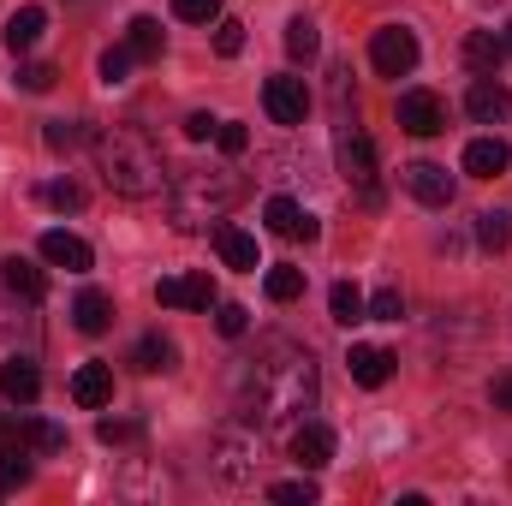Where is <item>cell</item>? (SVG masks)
<instances>
[{
  "instance_id": "cell-1",
  "label": "cell",
  "mask_w": 512,
  "mask_h": 506,
  "mask_svg": "<svg viewBox=\"0 0 512 506\" xmlns=\"http://www.w3.org/2000/svg\"><path fill=\"white\" fill-rule=\"evenodd\" d=\"M322 399V370L310 358V346L298 340H262L256 358L245 364V417L262 429H292L316 411Z\"/></svg>"
},
{
  "instance_id": "cell-2",
  "label": "cell",
  "mask_w": 512,
  "mask_h": 506,
  "mask_svg": "<svg viewBox=\"0 0 512 506\" xmlns=\"http://www.w3.org/2000/svg\"><path fill=\"white\" fill-rule=\"evenodd\" d=\"M90 149H96V167H102V179H108L114 197L149 203V197L167 191V161H161V149H155L149 131L102 126V131H90Z\"/></svg>"
},
{
  "instance_id": "cell-3",
  "label": "cell",
  "mask_w": 512,
  "mask_h": 506,
  "mask_svg": "<svg viewBox=\"0 0 512 506\" xmlns=\"http://www.w3.org/2000/svg\"><path fill=\"white\" fill-rule=\"evenodd\" d=\"M167 221L173 233H209L227 221L233 203H245V179L233 167H185L167 179Z\"/></svg>"
},
{
  "instance_id": "cell-4",
  "label": "cell",
  "mask_w": 512,
  "mask_h": 506,
  "mask_svg": "<svg viewBox=\"0 0 512 506\" xmlns=\"http://www.w3.org/2000/svg\"><path fill=\"white\" fill-rule=\"evenodd\" d=\"M209 465H215V477H221L227 489H256V477H262V465H268L262 423H256V417L221 423L215 441H209Z\"/></svg>"
},
{
  "instance_id": "cell-5",
  "label": "cell",
  "mask_w": 512,
  "mask_h": 506,
  "mask_svg": "<svg viewBox=\"0 0 512 506\" xmlns=\"http://www.w3.org/2000/svg\"><path fill=\"white\" fill-rule=\"evenodd\" d=\"M334 155H340L346 185H358V203H364V209H376V203H382V185H376V143L358 131V114L334 126Z\"/></svg>"
},
{
  "instance_id": "cell-6",
  "label": "cell",
  "mask_w": 512,
  "mask_h": 506,
  "mask_svg": "<svg viewBox=\"0 0 512 506\" xmlns=\"http://www.w3.org/2000/svg\"><path fill=\"white\" fill-rule=\"evenodd\" d=\"M370 60H376L382 78H411V72H417V36H411L405 24H382V30L370 36Z\"/></svg>"
},
{
  "instance_id": "cell-7",
  "label": "cell",
  "mask_w": 512,
  "mask_h": 506,
  "mask_svg": "<svg viewBox=\"0 0 512 506\" xmlns=\"http://www.w3.org/2000/svg\"><path fill=\"white\" fill-rule=\"evenodd\" d=\"M262 108H268L274 126H304V114H310L304 78H268V84H262Z\"/></svg>"
},
{
  "instance_id": "cell-8",
  "label": "cell",
  "mask_w": 512,
  "mask_h": 506,
  "mask_svg": "<svg viewBox=\"0 0 512 506\" xmlns=\"http://www.w3.org/2000/svg\"><path fill=\"white\" fill-rule=\"evenodd\" d=\"M399 179H405V191H411L423 209H447V203H453V191H459V185H453V173H447L441 161H411Z\"/></svg>"
},
{
  "instance_id": "cell-9",
  "label": "cell",
  "mask_w": 512,
  "mask_h": 506,
  "mask_svg": "<svg viewBox=\"0 0 512 506\" xmlns=\"http://www.w3.org/2000/svg\"><path fill=\"white\" fill-rule=\"evenodd\" d=\"M465 114L477 120V126H507L512 120V90L489 72V78H477L471 90H465Z\"/></svg>"
},
{
  "instance_id": "cell-10",
  "label": "cell",
  "mask_w": 512,
  "mask_h": 506,
  "mask_svg": "<svg viewBox=\"0 0 512 506\" xmlns=\"http://www.w3.org/2000/svg\"><path fill=\"white\" fill-rule=\"evenodd\" d=\"M155 304L161 310H209L215 304V280L209 274H167L155 286Z\"/></svg>"
},
{
  "instance_id": "cell-11",
  "label": "cell",
  "mask_w": 512,
  "mask_h": 506,
  "mask_svg": "<svg viewBox=\"0 0 512 506\" xmlns=\"http://www.w3.org/2000/svg\"><path fill=\"white\" fill-rule=\"evenodd\" d=\"M399 126L411 131V137H435V131H447V108H441V96H435V90H405V96H399Z\"/></svg>"
},
{
  "instance_id": "cell-12",
  "label": "cell",
  "mask_w": 512,
  "mask_h": 506,
  "mask_svg": "<svg viewBox=\"0 0 512 506\" xmlns=\"http://www.w3.org/2000/svg\"><path fill=\"white\" fill-rule=\"evenodd\" d=\"M328 459H334V429L328 423H310V417L292 423V465L298 471H322Z\"/></svg>"
},
{
  "instance_id": "cell-13",
  "label": "cell",
  "mask_w": 512,
  "mask_h": 506,
  "mask_svg": "<svg viewBox=\"0 0 512 506\" xmlns=\"http://www.w3.org/2000/svg\"><path fill=\"white\" fill-rule=\"evenodd\" d=\"M42 262H54V268H66V274H90V268H96V251H90L78 233L54 227V233H42Z\"/></svg>"
},
{
  "instance_id": "cell-14",
  "label": "cell",
  "mask_w": 512,
  "mask_h": 506,
  "mask_svg": "<svg viewBox=\"0 0 512 506\" xmlns=\"http://www.w3.org/2000/svg\"><path fill=\"white\" fill-rule=\"evenodd\" d=\"M262 221H268V233H280V239H304V245L322 233V227H316V215H310V209H298L292 197H268Z\"/></svg>"
},
{
  "instance_id": "cell-15",
  "label": "cell",
  "mask_w": 512,
  "mask_h": 506,
  "mask_svg": "<svg viewBox=\"0 0 512 506\" xmlns=\"http://www.w3.org/2000/svg\"><path fill=\"white\" fill-rule=\"evenodd\" d=\"M0 280H6V292L24 298V304H42V298H48V274H42L30 256H6V262H0Z\"/></svg>"
},
{
  "instance_id": "cell-16",
  "label": "cell",
  "mask_w": 512,
  "mask_h": 506,
  "mask_svg": "<svg viewBox=\"0 0 512 506\" xmlns=\"http://www.w3.org/2000/svg\"><path fill=\"white\" fill-rule=\"evenodd\" d=\"M36 393H42V370L30 358H6L0 364V399L6 405H36Z\"/></svg>"
},
{
  "instance_id": "cell-17",
  "label": "cell",
  "mask_w": 512,
  "mask_h": 506,
  "mask_svg": "<svg viewBox=\"0 0 512 506\" xmlns=\"http://www.w3.org/2000/svg\"><path fill=\"white\" fill-rule=\"evenodd\" d=\"M507 167H512V149L501 137H471V143H465V173H471V179H501Z\"/></svg>"
},
{
  "instance_id": "cell-18",
  "label": "cell",
  "mask_w": 512,
  "mask_h": 506,
  "mask_svg": "<svg viewBox=\"0 0 512 506\" xmlns=\"http://www.w3.org/2000/svg\"><path fill=\"white\" fill-rule=\"evenodd\" d=\"M215 251H221V262H227V268H239V274H256V268H262L256 239L245 233V227H227V221H221V227H215Z\"/></svg>"
},
{
  "instance_id": "cell-19",
  "label": "cell",
  "mask_w": 512,
  "mask_h": 506,
  "mask_svg": "<svg viewBox=\"0 0 512 506\" xmlns=\"http://www.w3.org/2000/svg\"><path fill=\"white\" fill-rule=\"evenodd\" d=\"M72 399H78L84 411H102V405L114 399V370H108V364H78V376H72Z\"/></svg>"
},
{
  "instance_id": "cell-20",
  "label": "cell",
  "mask_w": 512,
  "mask_h": 506,
  "mask_svg": "<svg viewBox=\"0 0 512 506\" xmlns=\"http://www.w3.org/2000/svg\"><path fill=\"white\" fill-rule=\"evenodd\" d=\"M72 322H78L84 334H108V322H114V298H108L102 286H84V292L72 298Z\"/></svg>"
},
{
  "instance_id": "cell-21",
  "label": "cell",
  "mask_w": 512,
  "mask_h": 506,
  "mask_svg": "<svg viewBox=\"0 0 512 506\" xmlns=\"http://www.w3.org/2000/svg\"><path fill=\"white\" fill-rule=\"evenodd\" d=\"M393 364H399V358H393L387 346H352V381H358V387H387V381H393Z\"/></svg>"
},
{
  "instance_id": "cell-22",
  "label": "cell",
  "mask_w": 512,
  "mask_h": 506,
  "mask_svg": "<svg viewBox=\"0 0 512 506\" xmlns=\"http://www.w3.org/2000/svg\"><path fill=\"white\" fill-rule=\"evenodd\" d=\"M501 60H507V42H501L495 30H471V36H465V66H471L477 78L501 72Z\"/></svg>"
},
{
  "instance_id": "cell-23",
  "label": "cell",
  "mask_w": 512,
  "mask_h": 506,
  "mask_svg": "<svg viewBox=\"0 0 512 506\" xmlns=\"http://www.w3.org/2000/svg\"><path fill=\"white\" fill-rule=\"evenodd\" d=\"M179 364V346L167 340V334H143L137 346H131V370H143V376H161V370H173Z\"/></svg>"
},
{
  "instance_id": "cell-24",
  "label": "cell",
  "mask_w": 512,
  "mask_h": 506,
  "mask_svg": "<svg viewBox=\"0 0 512 506\" xmlns=\"http://www.w3.org/2000/svg\"><path fill=\"white\" fill-rule=\"evenodd\" d=\"M42 30H48V12H42V6H18V12L6 18V48L24 54V48L42 42Z\"/></svg>"
},
{
  "instance_id": "cell-25",
  "label": "cell",
  "mask_w": 512,
  "mask_h": 506,
  "mask_svg": "<svg viewBox=\"0 0 512 506\" xmlns=\"http://www.w3.org/2000/svg\"><path fill=\"white\" fill-rule=\"evenodd\" d=\"M328 310H334V322H340V328H358V322H370V304H364V292H358L352 280H340V286L328 292Z\"/></svg>"
},
{
  "instance_id": "cell-26",
  "label": "cell",
  "mask_w": 512,
  "mask_h": 506,
  "mask_svg": "<svg viewBox=\"0 0 512 506\" xmlns=\"http://www.w3.org/2000/svg\"><path fill=\"white\" fill-rule=\"evenodd\" d=\"M262 292H268L274 304H292V298H304V268H292V262H274V268L262 274Z\"/></svg>"
},
{
  "instance_id": "cell-27",
  "label": "cell",
  "mask_w": 512,
  "mask_h": 506,
  "mask_svg": "<svg viewBox=\"0 0 512 506\" xmlns=\"http://www.w3.org/2000/svg\"><path fill=\"white\" fill-rule=\"evenodd\" d=\"M477 245H483L489 256L512 251V215H507V209H489V215H477Z\"/></svg>"
},
{
  "instance_id": "cell-28",
  "label": "cell",
  "mask_w": 512,
  "mask_h": 506,
  "mask_svg": "<svg viewBox=\"0 0 512 506\" xmlns=\"http://www.w3.org/2000/svg\"><path fill=\"white\" fill-rule=\"evenodd\" d=\"M24 447L30 453H66V429L48 417H24Z\"/></svg>"
},
{
  "instance_id": "cell-29",
  "label": "cell",
  "mask_w": 512,
  "mask_h": 506,
  "mask_svg": "<svg viewBox=\"0 0 512 506\" xmlns=\"http://www.w3.org/2000/svg\"><path fill=\"white\" fill-rule=\"evenodd\" d=\"M126 48L137 60H161V24L155 18H131L126 24Z\"/></svg>"
},
{
  "instance_id": "cell-30",
  "label": "cell",
  "mask_w": 512,
  "mask_h": 506,
  "mask_svg": "<svg viewBox=\"0 0 512 506\" xmlns=\"http://www.w3.org/2000/svg\"><path fill=\"white\" fill-rule=\"evenodd\" d=\"M316 48H322V36H316V24L298 12V18H286V54L292 60H316Z\"/></svg>"
},
{
  "instance_id": "cell-31",
  "label": "cell",
  "mask_w": 512,
  "mask_h": 506,
  "mask_svg": "<svg viewBox=\"0 0 512 506\" xmlns=\"http://www.w3.org/2000/svg\"><path fill=\"white\" fill-rule=\"evenodd\" d=\"M131 66H137V54H131L126 42H120V48H102V60H96V72H102V84H108V90H120V84H126Z\"/></svg>"
},
{
  "instance_id": "cell-32",
  "label": "cell",
  "mask_w": 512,
  "mask_h": 506,
  "mask_svg": "<svg viewBox=\"0 0 512 506\" xmlns=\"http://www.w3.org/2000/svg\"><path fill=\"white\" fill-rule=\"evenodd\" d=\"M42 203L60 209V215H78L84 209V185L78 179H54V185H42Z\"/></svg>"
},
{
  "instance_id": "cell-33",
  "label": "cell",
  "mask_w": 512,
  "mask_h": 506,
  "mask_svg": "<svg viewBox=\"0 0 512 506\" xmlns=\"http://www.w3.org/2000/svg\"><path fill=\"white\" fill-rule=\"evenodd\" d=\"M54 78H60V72H54L48 60H24V66H18V90H24V96H48Z\"/></svg>"
},
{
  "instance_id": "cell-34",
  "label": "cell",
  "mask_w": 512,
  "mask_h": 506,
  "mask_svg": "<svg viewBox=\"0 0 512 506\" xmlns=\"http://www.w3.org/2000/svg\"><path fill=\"white\" fill-rule=\"evenodd\" d=\"M215 54L221 60H239L245 54V24L239 18H215Z\"/></svg>"
},
{
  "instance_id": "cell-35",
  "label": "cell",
  "mask_w": 512,
  "mask_h": 506,
  "mask_svg": "<svg viewBox=\"0 0 512 506\" xmlns=\"http://www.w3.org/2000/svg\"><path fill=\"white\" fill-rule=\"evenodd\" d=\"M84 137H90V131L78 126V120H48V131H42V143H48L54 155H66V149H78Z\"/></svg>"
},
{
  "instance_id": "cell-36",
  "label": "cell",
  "mask_w": 512,
  "mask_h": 506,
  "mask_svg": "<svg viewBox=\"0 0 512 506\" xmlns=\"http://www.w3.org/2000/svg\"><path fill=\"white\" fill-rule=\"evenodd\" d=\"M268 501H280V506H316V483H310V477H292V483H268Z\"/></svg>"
},
{
  "instance_id": "cell-37",
  "label": "cell",
  "mask_w": 512,
  "mask_h": 506,
  "mask_svg": "<svg viewBox=\"0 0 512 506\" xmlns=\"http://www.w3.org/2000/svg\"><path fill=\"white\" fill-rule=\"evenodd\" d=\"M36 465H30V447H0V483H30Z\"/></svg>"
},
{
  "instance_id": "cell-38",
  "label": "cell",
  "mask_w": 512,
  "mask_h": 506,
  "mask_svg": "<svg viewBox=\"0 0 512 506\" xmlns=\"http://www.w3.org/2000/svg\"><path fill=\"white\" fill-rule=\"evenodd\" d=\"M96 435H102L108 447H126V441H137L143 429H137V423H126V417H102V423H96Z\"/></svg>"
},
{
  "instance_id": "cell-39",
  "label": "cell",
  "mask_w": 512,
  "mask_h": 506,
  "mask_svg": "<svg viewBox=\"0 0 512 506\" xmlns=\"http://www.w3.org/2000/svg\"><path fill=\"white\" fill-rule=\"evenodd\" d=\"M215 143H221L227 155H245V149H251V131L239 126V120H221V126H215Z\"/></svg>"
},
{
  "instance_id": "cell-40",
  "label": "cell",
  "mask_w": 512,
  "mask_h": 506,
  "mask_svg": "<svg viewBox=\"0 0 512 506\" xmlns=\"http://www.w3.org/2000/svg\"><path fill=\"white\" fill-rule=\"evenodd\" d=\"M215 328H221L227 340H239V334L251 328V310H245V304H221V316H215Z\"/></svg>"
},
{
  "instance_id": "cell-41",
  "label": "cell",
  "mask_w": 512,
  "mask_h": 506,
  "mask_svg": "<svg viewBox=\"0 0 512 506\" xmlns=\"http://www.w3.org/2000/svg\"><path fill=\"white\" fill-rule=\"evenodd\" d=\"M370 316H376V322H399V316H405V298H399L393 286H382V292L370 298Z\"/></svg>"
},
{
  "instance_id": "cell-42",
  "label": "cell",
  "mask_w": 512,
  "mask_h": 506,
  "mask_svg": "<svg viewBox=\"0 0 512 506\" xmlns=\"http://www.w3.org/2000/svg\"><path fill=\"white\" fill-rule=\"evenodd\" d=\"M173 12L185 24H209V18H221V0H173Z\"/></svg>"
},
{
  "instance_id": "cell-43",
  "label": "cell",
  "mask_w": 512,
  "mask_h": 506,
  "mask_svg": "<svg viewBox=\"0 0 512 506\" xmlns=\"http://www.w3.org/2000/svg\"><path fill=\"white\" fill-rule=\"evenodd\" d=\"M489 405L512 417V370H507V376H495V381H489Z\"/></svg>"
},
{
  "instance_id": "cell-44",
  "label": "cell",
  "mask_w": 512,
  "mask_h": 506,
  "mask_svg": "<svg viewBox=\"0 0 512 506\" xmlns=\"http://www.w3.org/2000/svg\"><path fill=\"white\" fill-rule=\"evenodd\" d=\"M215 126H221L215 114H191V120H185V137H191V143H203V137H215Z\"/></svg>"
},
{
  "instance_id": "cell-45",
  "label": "cell",
  "mask_w": 512,
  "mask_h": 506,
  "mask_svg": "<svg viewBox=\"0 0 512 506\" xmlns=\"http://www.w3.org/2000/svg\"><path fill=\"white\" fill-rule=\"evenodd\" d=\"M501 42H507V54H512V24H507V36H501Z\"/></svg>"
}]
</instances>
